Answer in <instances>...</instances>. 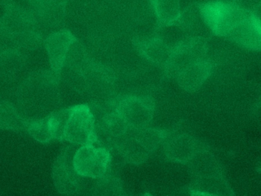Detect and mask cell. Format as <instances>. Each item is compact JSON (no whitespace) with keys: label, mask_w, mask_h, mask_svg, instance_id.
<instances>
[{"label":"cell","mask_w":261,"mask_h":196,"mask_svg":"<svg viewBox=\"0 0 261 196\" xmlns=\"http://www.w3.org/2000/svg\"><path fill=\"white\" fill-rule=\"evenodd\" d=\"M188 164L194 181L223 176L220 164L207 148L199 151Z\"/></svg>","instance_id":"obj_17"},{"label":"cell","mask_w":261,"mask_h":196,"mask_svg":"<svg viewBox=\"0 0 261 196\" xmlns=\"http://www.w3.org/2000/svg\"><path fill=\"white\" fill-rule=\"evenodd\" d=\"M27 121L17 107L6 101H0V129H25Z\"/></svg>","instance_id":"obj_21"},{"label":"cell","mask_w":261,"mask_h":196,"mask_svg":"<svg viewBox=\"0 0 261 196\" xmlns=\"http://www.w3.org/2000/svg\"><path fill=\"white\" fill-rule=\"evenodd\" d=\"M231 2L240 9L251 13L261 5V0H231Z\"/></svg>","instance_id":"obj_23"},{"label":"cell","mask_w":261,"mask_h":196,"mask_svg":"<svg viewBox=\"0 0 261 196\" xmlns=\"http://www.w3.org/2000/svg\"><path fill=\"white\" fill-rule=\"evenodd\" d=\"M208 51V42L203 37L184 38L172 47L170 59L164 68L166 73L174 78L185 67L206 59Z\"/></svg>","instance_id":"obj_5"},{"label":"cell","mask_w":261,"mask_h":196,"mask_svg":"<svg viewBox=\"0 0 261 196\" xmlns=\"http://www.w3.org/2000/svg\"><path fill=\"white\" fill-rule=\"evenodd\" d=\"M25 129L31 136L41 143H47L61 137V127L56 113L37 120L27 121Z\"/></svg>","instance_id":"obj_16"},{"label":"cell","mask_w":261,"mask_h":196,"mask_svg":"<svg viewBox=\"0 0 261 196\" xmlns=\"http://www.w3.org/2000/svg\"><path fill=\"white\" fill-rule=\"evenodd\" d=\"M62 141L81 146L96 145V118L88 105L80 104L69 108Z\"/></svg>","instance_id":"obj_4"},{"label":"cell","mask_w":261,"mask_h":196,"mask_svg":"<svg viewBox=\"0 0 261 196\" xmlns=\"http://www.w3.org/2000/svg\"><path fill=\"white\" fill-rule=\"evenodd\" d=\"M76 41V37L66 29L54 32L44 40L51 70L60 77L69 50Z\"/></svg>","instance_id":"obj_10"},{"label":"cell","mask_w":261,"mask_h":196,"mask_svg":"<svg viewBox=\"0 0 261 196\" xmlns=\"http://www.w3.org/2000/svg\"><path fill=\"white\" fill-rule=\"evenodd\" d=\"M214 65L210 59L202 60L191 64L175 76L179 87L189 93L197 91L213 73Z\"/></svg>","instance_id":"obj_13"},{"label":"cell","mask_w":261,"mask_h":196,"mask_svg":"<svg viewBox=\"0 0 261 196\" xmlns=\"http://www.w3.org/2000/svg\"><path fill=\"white\" fill-rule=\"evenodd\" d=\"M226 38L247 50H261V23L251 13L236 24Z\"/></svg>","instance_id":"obj_12"},{"label":"cell","mask_w":261,"mask_h":196,"mask_svg":"<svg viewBox=\"0 0 261 196\" xmlns=\"http://www.w3.org/2000/svg\"><path fill=\"white\" fill-rule=\"evenodd\" d=\"M128 126L115 109L96 119V144L104 148H115L116 142L126 132Z\"/></svg>","instance_id":"obj_11"},{"label":"cell","mask_w":261,"mask_h":196,"mask_svg":"<svg viewBox=\"0 0 261 196\" xmlns=\"http://www.w3.org/2000/svg\"><path fill=\"white\" fill-rule=\"evenodd\" d=\"M156 18V29L176 25L181 11L179 0H149Z\"/></svg>","instance_id":"obj_19"},{"label":"cell","mask_w":261,"mask_h":196,"mask_svg":"<svg viewBox=\"0 0 261 196\" xmlns=\"http://www.w3.org/2000/svg\"><path fill=\"white\" fill-rule=\"evenodd\" d=\"M168 133L149 126L138 129L128 128L116 142L115 148L125 161L130 164H142L164 144Z\"/></svg>","instance_id":"obj_2"},{"label":"cell","mask_w":261,"mask_h":196,"mask_svg":"<svg viewBox=\"0 0 261 196\" xmlns=\"http://www.w3.org/2000/svg\"><path fill=\"white\" fill-rule=\"evenodd\" d=\"M67 0H42L33 9L37 25L57 27L65 18Z\"/></svg>","instance_id":"obj_15"},{"label":"cell","mask_w":261,"mask_h":196,"mask_svg":"<svg viewBox=\"0 0 261 196\" xmlns=\"http://www.w3.org/2000/svg\"><path fill=\"white\" fill-rule=\"evenodd\" d=\"M194 189L196 193L213 195H234L228 182L222 177H213L205 180H195Z\"/></svg>","instance_id":"obj_20"},{"label":"cell","mask_w":261,"mask_h":196,"mask_svg":"<svg viewBox=\"0 0 261 196\" xmlns=\"http://www.w3.org/2000/svg\"><path fill=\"white\" fill-rule=\"evenodd\" d=\"M59 79L52 70H41L29 75L20 84L16 91V107L26 121L43 119L57 111Z\"/></svg>","instance_id":"obj_1"},{"label":"cell","mask_w":261,"mask_h":196,"mask_svg":"<svg viewBox=\"0 0 261 196\" xmlns=\"http://www.w3.org/2000/svg\"><path fill=\"white\" fill-rule=\"evenodd\" d=\"M41 1L42 0H26V2L29 3V6L33 8V9H35L41 3Z\"/></svg>","instance_id":"obj_25"},{"label":"cell","mask_w":261,"mask_h":196,"mask_svg":"<svg viewBox=\"0 0 261 196\" xmlns=\"http://www.w3.org/2000/svg\"><path fill=\"white\" fill-rule=\"evenodd\" d=\"M199 7L208 29L214 35L225 38L236 24L251 14L238 7L232 2L210 1L199 3Z\"/></svg>","instance_id":"obj_3"},{"label":"cell","mask_w":261,"mask_h":196,"mask_svg":"<svg viewBox=\"0 0 261 196\" xmlns=\"http://www.w3.org/2000/svg\"><path fill=\"white\" fill-rule=\"evenodd\" d=\"M95 187L93 193L99 195H119L122 193V187L119 180L113 176L106 174L101 178Z\"/></svg>","instance_id":"obj_22"},{"label":"cell","mask_w":261,"mask_h":196,"mask_svg":"<svg viewBox=\"0 0 261 196\" xmlns=\"http://www.w3.org/2000/svg\"><path fill=\"white\" fill-rule=\"evenodd\" d=\"M252 15H254L256 19L258 20L261 23V5L252 12Z\"/></svg>","instance_id":"obj_24"},{"label":"cell","mask_w":261,"mask_h":196,"mask_svg":"<svg viewBox=\"0 0 261 196\" xmlns=\"http://www.w3.org/2000/svg\"><path fill=\"white\" fill-rule=\"evenodd\" d=\"M73 166L84 178L99 179L105 176L112 163L108 148L95 145H83L75 151Z\"/></svg>","instance_id":"obj_6"},{"label":"cell","mask_w":261,"mask_h":196,"mask_svg":"<svg viewBox=\"0 0 261 196\" xmlns=\"http://www.w3.org/2000/svg\"><path fill=\"white\" fill-rule=\"evenodd\" d=\"M25 55L16 48L0 51V78L5 81H14L25 67Z\"/></svg>","instance_id":"obj_18"},{"label":"cell","mask_w":261,"mask_h":196,"mask_svg":"<svg viewBox=\"0 0 261 196\" xmlns=\"http://www.w3.org/2000/svg\"><path fill=\"white\" fill-rule=\"evenodd\" d=\"M133 43L143 58L158 67L165 68L170 59L172 47L161 37L154 35L149 38H136Z\"/></svg>","instance_id":"obj_14"},{"label":"cell","mask_w":261,"mask_h":196,"mask_svg":"<svg viewBox=\"0 0 261 196\" xmlns=\"http://www.w3.org/2000/svg\"><path fill=\"white\" fill-rule=\"evenodd\" d=\"M164 145L166 157L179 163H188L199 151L206 148L197 139L185 133H169Z\"/></svg>","instance_id":"obj_9"},{"label":"cell","mask_w":261,"mask_h":196,"mask_svg":"<svg viewBox=\"0 0 261 196\" xmlns=\"http://www.w3.org/2000/svg\"><path fill=\"white\" fill-rule=\"evenodd\" d=\"M75 151L70 147L64 148L53 166L52 177L57 190L64 195L79 194L82 189V178L73 166Z\"/></svg>","instance_id":"obj_8"},{"label":"cell","mask_w":261,"mask_h":196,"mask_svg":"<svg viewBox=\"0 0 261 196\" xmlns=\"http://www.w3.org/2000/svg\"><path fill=\"white\" fill-rule=\"evenodd\" d=\"M114 107L128 128L136 129L148 127L154 115V103L145 96H125L114 103Z\"/></svg>","instance_id":"obj_7"}]
</instances>
